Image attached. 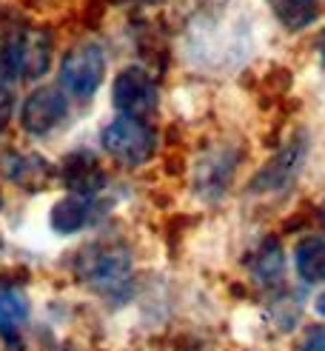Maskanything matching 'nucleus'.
<instances>
[{
    "label": "nucleus",
    "mask_w": 325,
    "mask_h": 351,
    "mask_svg": "<svg viewBox=\"0 0 325 351\" xmlns=\"http://www.w3.org/2000/svg\"><path fill=\"white\" fill-rule=\"evenodd\" d=\"M51 66V38L46 32H26V58H23V77L34 80L43 77Z\"/></svg>",
    "instance_id": "obj_14"
},
{
    "label": "nucleus",
    "mask_w": 325,
    "mask_h": 351,
    "mask_svg": "<svg viewBox=\"0 0 325 351\" xmlns=\"http://www.w3.org/2000/svg\"><path fill=\"white\" fill-rule=\"evenodd\" d=\"M302 351H325V328H317V331H311V337L305 340Z\"/></svg>",
    "instance_id": "obj_16"
},
{
    "label": "nucleus",
    "mask_w": 325,
    "mask_h": 351,
    "mask_svg": "<svg viewBox=\"0 0 325 351\" xmlns=\"http://www.w3.org/2000/svg\"><path fill=\"white\" fill-rule=\"evenodd\" d=\"M12 86L6 83H0V129L9 123V114H12Z\"/></svg>",
    "instance_id": "obj_15"
},
{
    "label": "nucleus",
    "mask_w": 325,
    "mask_h": 351,
    "mask_svg": "<svg viewBox=\"0 0 325 351\" xmlns=\"http://www.w3.org/2000/svg\"><path fill=\"white\" fill-rule=\"evenodd\" d=\"M60 180H63L66 189H72L75 195L92 197L94 191H100L103 186H106V171L100 169V163L94 160V154L72 152L60 166Z\"/></svg>",
    "instance_id": "obj_7"
},
{
    "label": "nucleus",
    "mask_w": 325,
    "mask_h": 351,
    "mask_svg": "<svg viewBox=\"0 0 325 351\" xmlns=\"http://www.w3.org/2000/svg\"><path fill=\"white\" fill-rule=\"evenodd\" d=\"M274 17L291 32H300L311 26L320 17V3L317 0H268Z\"/></svg>",
    "instance_id": "obj_12"
},
{
    "label": "nucleus",
    "mask_w": 325,
    "mask_h": 351,
    "mask_svg": "<svg viewBox=\"0 0 325 351\" xmlns=\"http://www.w3.org/2000/svg\"><path fill=\"white\" fill-rule=\"evenodd\" d=\"M114 106L137 120H146L157 109V86L143 72V69H126L114 80Z\"/></svg>",
    "instance_id": "obj_4"
},
{
    "label": "nucleus",
    "mask_w": 325,
    "mask_h": 351,
    "mask_svg": "<svg viewBox=\"0 0 325 351\" xmlns=\"http://www.w3.org/2000/svg\"><path fill=\"white\" fill-rule=\"evenodd\" d=\"M234 154H226V152H214L209 154L205 160L200 163V189L205 197H217L222 191L229 189V180L234 174Z\"/></svg>",
    "instance_id": "obj_9"
},
{
    "label": "nucleus",
    "mask_w": 325,
    "mask_h": 351,
    "mask_svg": "<svg viewBox=\"0 0 325 351\" xmlns=\"http://www.w3.org/2000/svg\"><path fill=\"white\" fill-rule=\"evenodd\" d=\"M29 320V300L21 289H0V335L14 340Z\"/></svg>",
    "instance_id": "obj_10"
},
{
    "label": "nucleus",
    "mask_w": 325,
    "mask_h": 351,
    "mask_svg": "<svg viewBox=\"0 0 325 351\" xmlns=\"http://www.w3.org/2000/svg\"><path fill=\"white\" fill-rule=\"evenodd\" d=\"M89 217H92L89 197L86 195H68V197H63V200H57L55 206H51L49 223L57 234H75L89 223Z\"/></svg>",
    "instance_id": "obj_8"
},
{
    "label": "nucleus",
    "mask_w": 325,
    "mask_h": 351,
    "mask_svg": "<svg viewBox=\"0 0 325 351\" xmlns=\"http://www.w3.org/2000/svg\"><path fill=\"white\" fill-rule=\"evenodd\" d=\"M148 3H157V0H148Z\"/></svg>",
    "instance_id": "obj_20"
},
{
    "label": "nucleus",
    "mask_w": 325,
    "mask_h": 351,
    "mask_svg": "<svg viewBox=\"0 0 325 351\" xmlns=\"http://www.w3.org/2000/svg\"><path fill=\"white\" fill-rule=\"evenodd\" d=\"M80 277L86 283H92L100 291H117L123 289V283L131 274V254L126 245H114V243H103L92 245L80 254Z\"/></svg>",
    "instance_id": "obj_3"
},
{
    "label": "nucleus",
    "mask_w": 325,
    "mask_h": 351,
    "mask_svg": "<svg viewBox=\"0 0 325 351\" xmlns=\"http://www.w3.org/2000/svg\"><path fill=\"white\" fill-rule=\"evenodd\" d=\"M317 311H320L322 317H325V291H322V294L317 297Z\"/></svg>",
    "instance_id": "obj_18"
},
{
    "label": "nucleus",
    "mask_w": 325,
    "mask_h": 351,
    "mask_svg": "<svg viewBox=\"0 0 325 351\" xmlns=\"http://www.w3.org/2000/svg\"><path fill=\"white\" fill-rule=\"evenodd\" d=\"M106 77V51L94 43L75 46L60 63V83L68 95L89 100L100 92Z\"/></svg>",
    "instance_id": "obj_2"
},
{
    "label": "nucleus",
    "mask_w": 325,
    "mask_h": 351,
    "mask_svg": "<svg viewBox=\"0 0 325 351\" xmlns=\"http://www.w3.org/2000/svg\"><path fill=\"white\" fill-rule=\"evenodd\" d=\"M66 97L57 92V89H38L31 92L29 100L23 103V112H21V123L23 129L34 137H43L49 132H55L60 123L66 120Z\"/></svg>",
    "instance_id": "obj_5"
},
{
    "label": "nucleus",
    "mask_w": 325,
    "mask_h": 351,
    "mask_svg": "<svg viewBox=\"0 0 325 351\" xmlns=\"http://www.w3.org/2000/svg\"><path fill=\"white\" fill-rule=\"evenodd\" d=\"M305 152H308V143H305V137L300 134L297 140H291V143L274 157V160H268L260 171L254 174L251 191H280V189H285L291 180L297 178V171L302 169Z\"/></svg>",
    "instance_id": "obj_6"
},
{
    "label": "nucleus",
    "mask_w": 325,
    "mask_h": 351,
    "mask_svg": "<svg viewBox=\"0 0 325 351\" xmlns=\"http://www.w3.org/2000/svg\"><path fill=\"white\" fill-rule=\"evenodd\" d=\"M320 212H322V220H325V203H322V206H320Z\"/></svg>",
    "instance_id": "obj_19"
},
{
    "label": "nucleus",
    "mask_w": 325,
    "mask_h": 351,
    "mask_svg": "<svg viewBox=\"0 0 325 351\" xmlns=\"http://www.w3.org/2000/svg\"><path fill=\"white\" fill-rule=\"evenodd\" d=\"M103 149L112 154L117 163L123 166H143L148 163L154 152H157V137L146 120H137L129 114L114 117L106 129H103Z\"/></svg>",
    "instance_id": "obj_1"
},
{
    "label": "nucleus",
    "mask_w": 325,
    "mask_h": 351,
    "mask_svg": "<svg viewBox=\"0 0 325 351\" xmlns=\"http://www.w3.org/2000/svg\"><path fill=\"white\" fill-rule=\"evenodd\" d=\"M314 46H317V55H320V60H322V66H325V32L317 38V43H314Z\"/></svg>",
    "instance_id": "obj_17"
},
{
    "label": "nucleus",
    "mask_w": 325,
    "mask_h": 351,
    "mask_svg": "<svg viewBox=\"0 0 325 351\" xmlns=\"http://www.w3.org/2000/svg\"><path fill=\"white\" fill-rule=\"evenodd\" d=\"M283 266H285V260H283V249H280V243L268 237L260 249L254 252L251 263H248V269H251V277L257 280V283H263V286H274V283H280L283 280Z\"/></svg>",
    "instance_id": "obj_11"
},
{
    "label": "nucleus",
    "mask_w": 325,
    "mask_h": 351,
    "mask_svg": "<svg viewBox=\"0 0 325 351\" xmlns=\"http://www.w3.org/2000/svg\"><path fill=\"white\" fill-rule=\"evenodd\" d=\"M294 263L305 283H322L325 280V240L305 237L294 252Z\"/></svg>",
    "instance_id": "obj_13"
}]
</instances>
